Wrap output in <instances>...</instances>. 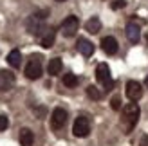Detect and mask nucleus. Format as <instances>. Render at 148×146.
Segmentation results:
<instances>
[{
	"label": "nucleus",
	"mask_w": 148,
	"mask_h": 146,
	"mask_svg": "<svg viewBox=\"0 0 148 146\" xmlns=\"http://www.w3.org/2000/svg\"><path fill=\"white\" fill-rule=\"evenodd\" d=\"M145 85H146V87H148V76H146V79H145Z\"/></svg>",
	"instance_id": "b1692460"
},
{
	"label": "nucleus",
	"mask_w": 148,
	"mask_h": 146,
	"mask_svg": "<svg viewBox=\"0 0 148 146\" xmlns=\"http://www.w3.org/2000/svg\"><path fill=\"white\" fill-rule=\"evenodd\" d=\"M141 146H148V135H143V139H141Z\"/></svg>",
	"instance_id": "5701e85b"
},
{
	"label": "nucleus",
	"mask_w": 148,
	"mask_h": 146,
	"mask_svg": "<svg viewBox=\"0 0 148 146\" xmlns=\"http://www.w3.org/2000/svg\"><path fill=\"white\" fill-rule=\"evenodd\" d=\"M96 79H98L107 90H110L114 87V81H112V78H110V69H108L107 63H99L98 67H96Z\"/></svg>",
	"instance_id": "20e7f679"
},
{
	"label": "nucleus",
	"mask_w": 148,
	"mask_h": 146,
	"mask_svg": "<svg viewBox=\"0 0 148 146\" xmlns=\"http://www.w3.org/2000/svg\"><path fill=\"white\" fill-rule=\"evenodd\" d=\"M62 69H63V63H62L60 58H53V60L49 61V65H47V72L51 76H58L62 72Z\"/></svg>",
	"instance_id": "4468645a"
},
{
	"label": "nucleus",
	"mask_w": 148,
	"mask_h": 146,
	"mask_svg": "<svg viewBox=\"0 0 148 146\" xmlns=\"http://www.w3.org/2000/svg\"><path fill=\"white\" fill-rule=\"evenodd\" d=\"M34 143V134L29 128H22L20 130V144L22 146H33Z\"/></svg>",
	"instance_id": "ddd939ff"
},
{
	"label": "nucleus",
	"mask_w": 148,
	"mask_h": 146,
	"mask_svg": "<svg viewBox=\"0 0 148 146\" xmlns=\"http://www.w3.org/2000/svg\"><path fill=\"white\" fill-rule=\"evenodd\" d=\"M87 96L90 98V99H94V101H98V99H101V92L98 90V87L88 85V87H87Z\"/></svg>",
	"instance_id": "6ab92c4d"
},
{
	"label": "nucleus",
	"mask_w": 148,
	"mask_h": 146,
	"mask_svg": "<svg viewBox=\"0 0 148 146\" xmlns=\"http://www.w3.org/2000/svg\"><path fill=\"white\" fill-rule=\"evenodd\" d=\"M56 2H65V0H56Z\"/></svg>",
	"instance_id": "393cba45"
},
{
	"label": "nucleus",
	"mask_w": 148,
	"mask_h": 146,
	"mask_svg": "<svg viewBox=\"0 0 148 146\" xmlns=\"http://www.w3.org/2000/svg\"><path fill=\"white\" fill-rule=\"evenodd\" d=\"M127 98L132 101V103H136L143 98V85L139 81H134V79H130L127 83Z\"/></svg>",
	"instance_id": "6e6552de"
},
{
	"label": "nucleus",
	"mask_w": 148,
	"mask_h": 146,
	"mask_svg": "<svg viewBox=\"0 0 148 146\" xmlns=\"http://www.w3.org/2000/svg\"><path fill=\"white\" fill-rule=\"evenodd\" d=\"M72 134L76 137H87L90 134V121H88L87 115H79L74 121V126H72Z\"/></svg>",
	"instance_id": "39448f33"
},
{
	"label": "nucleus",
	"mask_w": 148,
	"mask_h": 146,
	"mask_svg": "<svg viewBox=\"0 0 148 146\" xmlns=\"http://www.w3.org/2000/svg\"><path fill=\"white\" fill-rule=\"evenodd\" d=\"M45 14H47V11H42V13H34V14H31V16L27 18L25 27H27V31L31 34H34V36L45 34V31L49 29L45 25Z\"/></svg>",
	"instance_id": "f03ea898"
},
{
	"label": "nucleus",
	"mask_w": 148,
	"mask_h": 146,
	"mask_svg": "<svg viewBox=\"0 0 148 146\" xmlns=\"http://www.w3.org/2000/svg\"><path fill=\"white\" fill-rule=\"evenodd\" d=\"M76 45H78V50H79L83 56H87V58L92 56V53H94V45H92V43L88 42L87 38H78V43H76Z\"/></svg>",
	"instance_id": "f8f14e48"
},
{
	"label": "nucleus",
	"mask_w": 148,
	"mask_h": 146,
	"mask_svg": "<svg viewBox=\"0 0 148 146\" xmlns=\"http://www.w3.org/2000/svg\"><path fill=\"white\" fill-rule=\"evenodd\" d=\"M9 126V119L5 117V115H2L0 114V132H4V130Z\"/></svg>",
	"instance_id": "412c9836"
},
{
	"label": "nucleus",
	"mask_w": 148,
	"mask_h": 146,
	"mask_svg": "<svg viewBox=\"0 0 148 146\" xmlns=\"http://www.w3.org/2000/svg\"><path fill=\"white\" fill-rule=\"evenodd\" d=\"M125 0H116V2L112 4V9H121V7H125Z\"/></svg>",
	"instance_id": "4be33fe9"
},
{
	"label": "nucleus",
	"mask_w": 148,
	"mask_h": 146,
	"mask_svg": "<svg viewBox=\"0 0 148 146\" xmlns=\"http://www.w3.org/2000/svg\"><path fill=\"white\" fill-rule=\"evenodd\" d=\"M79 79L76 74H71V72H67V74H63V85L67 87V89H74V87H78Z\"/></svg>",
	"instance_id": "a211bd4d"
},
{
	"label": "nucleus",
	"mask_w": 148,
	"mask_h": 146,
	"mask_svg": "<svg viewBox=\"0 0 148 146\" xmlns=\"http://www.w3.org/2000/svg\"><path fill=\"white\" fill-rule=\"evenodd\" d=\"M14 85V74L11 70H0V92H7L11 90Z\"/></svg>",
	"instance_id": "1a4fd4ad"
},
{
	"label": "nucleus",
	"mask_w": 148,
	"mask_h": 146,
	"mask_svg": "<svg viewBox=\"0 0 148 146\" xmlns=\"http://www.w3.org/2000/svg\"><path fill=\"white\" fill-rule=\"evenodd\" d=\"M139 115H141V110H139V106L136 103L125 105L123 112H121V125L125 126V132L127 134H130L132 130H134V126L139 121Z\"/></svg>",
	"instance_id": "f257e3e1"
},
{
	"label": "nucleus",
	"mask_w": 148,
	"mask_h": 146,
	"mask_svg": "<svg viewBox=\"0 0 148 146\" xmlns=\"http://www.w3.org/2000/svg\"><path fill=\"white\" fill-rule=\"evenodd\" d=\"M7 63H9L13 69H18L20 65H22V54H20L18 49H13L11 53L7 54Z\"/></svg>",
	"instance_id": "dca6fc26"
},
{
	"label": "nucleus",
	"mask_w": 148,
	"mask_h": 146,
	"mask_svg": "<svg viewBox=\"0 0 148 146\" xmlns=\"http://www.w3.org/2000/svg\"><path fill=\"white\" fill-rule=\"evenodd\" d=\"M127 38L132 43H137L139 38H141V29H139V25L136 24V22H130V24L127 25Z\"/></svg>",
	"instance_id": "9b49d317"
},
{
	"label": "nucleus",
	"mask_w": 148,
	"mask_h": 146,
	"mask_svg": "<svg viewBox=\"0 0 148 146\" xmlns=\"http://www.w3.org/2000/svg\"><path fill=\"white\" fill-rule=\"evenodd\" d=\"M78 29H79V20H78V16H74V14H71V16H67L62 22V34L67 36V38L76 34Z\"/></svg>",
	"instance_id": "0eeeda50"
},
{
	"label": "nucleus",
	"mask_w": 148,
	"mask_h": 146,
	"mask_svg": "<svg viewBox=\"0 0 148 146\" xmlns=\"http://www.w3.org/2000/svg\"><path fill=\"white\" fill-rule=\"evenodd\" d=\"M85 29L90 34H96V33H99V29H101V20L98 16H92V18H88L87 20V24H85Z\"/></svg>",
	"instance_id": "f3484780"
},
{
	"label": "nucleus",
	"mask_w": 148,
	"mask_h": 146,
	"mask_svg": "<svg viewBox=\"0 0 148 146\" xmlns=\"http://www.w3.org/2000/svg\"><path fill=\"white\" fill-rule=\"evenodd\" d=\"M25 76L29 79H38L42 76V56H31V60L25 65Z\"/></svg>",
	"instance_id": "7ed1b4c3"
},
{
	"label": "nucleus",
	"mask_w": 148,
	"mask_h": 146,
	"mask_svg": "<svg viewBox=\"0 0 148 146\" xmlns=\"http://www.w3.org/2000/svg\"><path fill=\"white\" fill-rule=\"evenodd\" d=\"M67 123V110L62 106H58L53 110V115H51V128L53 130H62Z\"/></svg>",
	"instance_id": "423d86ee"
},
{
	"label": "nucleus",
	"mask_w": 148,
	"mask_h": 146,
	"mask_svg": "<svg viewBox=\"0 0 148 146\" xmlns=\"http://www.w3.org/2000/svg\"><path fill=\"white\" fill-rule=\"evenodd\" d=\"M54 40H56V33H54V29H47L45 31V34L42 36V47H45V49H49V47H53L54 45Z\"/></svg>",
	"instance_id": "2eb2a0df"
},
{
	"label": "nucleus",
	"mask_w": 148,
	"mask_h": 146,
	"mask_svg": "<svg viewBox=\"0 0 148 146\" xmlns=\"http://www.w3.org/2000/svg\"><path fill=\"white\" fill-rule=\"evenodd\" d=\"M117 40L114 38V36H105V38L101 40V49L105 50V54H108V56H112V54H116L117 53Z\"/></svg>",
	"instance_id": "9d476101"
},
{
	"label": "nucleus",
	"mask_w": 148,
	"mask_h": 146,
	"mask_svg": "<svg viewBox=\"0 0 148 146\" xmlns=\"http://www.w3.org/2000/svg\"><path fill=\"white\" fill-rule=\"evenodd\" d=\"M110 106H112L114 110H119V108H121V98L119 96H114L112 101H110Z\"/></svg>",
	"instance_id": "aec40b11"
}]
</instances>
